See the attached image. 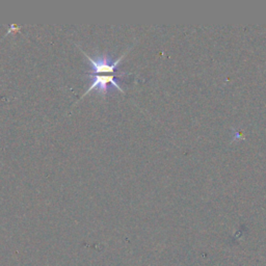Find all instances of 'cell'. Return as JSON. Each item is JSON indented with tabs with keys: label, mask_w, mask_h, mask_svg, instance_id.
<instances>
[{
	"label": "cell",
	"mask_w": 266,
	"mask_h": 266,
	"mask_svg": "<svg viewBox=\"0 0 266 266\" xmlns=\"http://www.w3.org/2000/svg\"><path fill=\"white\" fill-rule=\"evenodd\" d=\"M80 51L86 55V58L89 62L90 70L87 72L88 76L99 75L104 73H110L111 75H115V73L118 70V64L122 61L126 53L128 52V50H126L120 58L114 60L109 54H101L96 55V57H89V55H88L82 49H80Z\"/></svg>",
	"instance_id": "obj_1"
},
{
	"label": "cell",
	"mask_w": 266,
	"mask_h": 266,
	"mask_svg": "<svg viewBox=\"0 0 266 266\" xmlns=\"http://www.w3.org/2000/svg\"><path fill=\"white\" fill-rule=\"evenodd\" d=\"M121 76L128 75V73H123L120 74ZM89 88L87 89V92L83 94L80 99L81 100L83 97L87 96L89 93L92 92L93 89H96L98 94L102 96L106 95L111 88H116L121 93H125L123 88L121 87V81L118 79V75H89Z\"/></svg>",
	"instance_id": "obj_2"
}]
</instances>
